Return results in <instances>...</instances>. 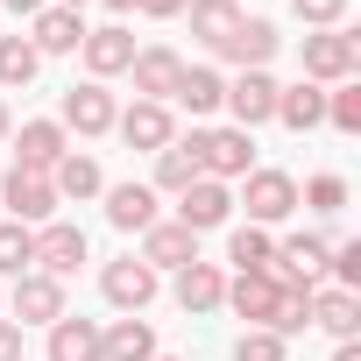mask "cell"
<instances>
[{
	"label": "cell",
	"instance_id": "1",
	"mask_svg": "<svg viewBox=\"0 0 361 361\" xmlns=\"http://www.w3.org/2000/svg\"><path fill=\"white\" fill-rule=\"evenodd\" d=\"M185 149H192L199 177H213V185H227V177H248V170H255V142H248V128H192Z\"/></svg>",
	"mask_w": 361,
	"mask_h": 361
},
{
	"label": "cell",
	"instance_id": "2",
	"mask_svg": "<svg viewBox=\"0 0 361 361\" xmlns=\"http://www.w3.org/2000/svg\"><path fill=\"white\" fill-rule=\"evenodd\" d=\"M354 64H361V43H354L347 29H319V36H305V78H312V85H347Z\"/></svg>",
	"mask_w": 361,
	"mask_h": 361
},
{
	"label": "cell",
	"instance_id": "3",
	"mask_svg": "<svg viewBox=\"0 0 361 361\" xmlns=\"http://www.w3.org/2000/svg\"><path fill=\"white\" fill-rule=\"evenodd\" d=\"M0 199H8V220H22V227H50L57 220V185L36 177V170H8Z\"/></svg>",
	"mask_w": 361,
	"mask_h": 361
},
{
	"label": "cell",
	"instance_id": "4",
	"mask_svg": "<svg viewBox=\"0 0 361 361\" xmlns=\"http://www.w3.org/2000/svg\"><path fill=\"white\" fill-rule=\"evenodd\" d=\"M92 248H85V227H71V220H50V227H36V269L43 276H78V262H85Z\"/></svg>",
	"mask_w": 361,
	"mask_h": 361
},
{
	"label": "cell",
	"instance_id": "5",
	"mask_svg": "<svg viewBox=\"0 0 361 361\" xmlns=\"http://www.w3.org/2000/svg\"><path fill=\"white\" fill-rule=\"evenodd\" d=\"M248 227H276V220H290L298 213V185L283 170H248Z\"/></svg>",
	"mask_w": 361,
	"mask_h": 361
},
{
	"label": "cell",
	"instance_id": "6",
	"mask_svg": "<svg viewBox=\"0 0 361 361\" xmlns=\"http://www.w3.org/2000/svg\"><path fill=\"white\" fill-rule=\"evenodd\" d=\"M15 326H57L64 319V283L57 276H43V269H29V276H15Z\"/></svg>",
	"mask_w": 361,
	"mask_h": 361
},
{
	"label": "cell",
	"instance_id": "7",
	"mask_svg": "<svg viewBox=\"0 0 361 361\" xmlns=\"http://www.w3.org/2000/svg\"><path fill=\"white\" fill-rule=\"evenodd\" d=\"M227 213H234V192H227V185H213V177H199V185L177 192V227H192V234L227 227Z\"/></svg>",
	"mask_w": 361,
	"mask_h": 361
},
{
	"label": "cell",
	"instance_id": "8",
	"mask_svg": "<svg viewBox=\"0 0 361 361\" xmlns=\"http://www.w3.org/2000/svg\"><path fill=\"white\" fill-rule=\"evenodd\" d=\"M220 106H227V114L255 135L262 121H276V78H269V71H241V78L227 85V99H220Z\"/></svg>",
	"mask_w": 361,
	"mask_h": 361
},
{
	"label": "cell",
	"instance_id": "9",
	"mask_svg": "<svg viewBox=\"0 0 361 361\" xmlns=\"http://www.w3.org/2000/svg\"><path fill=\"white\" fill-rule=\"evenodd\" d=\"M99 290H106V305L142 312V305L156 298V269H149L142 255H121V262H106V269H99Z\"/></svg>",
	"mask_w": 361,
	"mask_h": 361
},
{
	"label": "cell",
	"instance_id": "10",
	"mask_svg": "<svg viewBox=\"0 0 361 361\" xmlns=\"http://www.w3.org/2000/svg\"><path fill=\"white\" fill-rule=\"evenodd\" d=\"M220 305H234L248 326H269V319H276V305H283V283H276L269 269H241V276L227 283V298H220Z\"/></svg>",
	"mask_w": 361,
	"mask_h": 361
},
{
	"label": "cell",
	"instance_id": "11",
	"mask_svg": "<svg viewBox=\"0 0 361 361\" xmlns=\"http://www.w3.org/2000/svg\"><path fill=\"white\" fill-rule=\"evenodd\" d=\"M114 128H121V142H128V149H149V156L177 142V128H170V106H156V99H135L128 114H114Z\"/></svg>",
	"mask_w": 361,
	"mask_h": 361
},
{
	"label": "cell",
	"instance_id": "12",
	"mask_svg": "<svg viewBox=\"0 0 361 361\" xmlns=\"http://www.w3.org/2000/svg\"><path fill=\"white\" fill-rule=\"evenodd\" d=\"M78 50H85V71H92V85L135 64V36H128L121 22H106V29H85V43H78Z\"/></svg>",
	"mask_w": 361,
	"mask_h": 361
},
{
	"label": "cell",
	"instance_id": "13",
	"mask_svg": "<svg viewBox=\"0 0 361 361\" xmlns=\"http://www.w3.org/2000/svg\"><path fill=\"white\" fill-rule=\"evenodd\" d=\"M142 262H149V269H185V262H199V234L177 227V220H156V227L142 234Z\"/></svg>",
	"mask_w": 361,
	"mask_h": 361
},
{
	"label": "cell",
	"instance_id": "14",
	"mask_svg": "<svg viewBox=\"0 0 361 361\" xmlns=\"http://www.w3.org/2000/svg\"><path fill=\"white\" fill-rule=\"evenodd\" d=\"M57 163H64V128H57V121H29V128L15 135V170L50 177Z\"/></svg>",
	"mask_w": 361,
	"mask_h": 361
},
{
	"label": "cell",
	"instance_id": "15",
	"mask_svg": "<svg viewBox=\"0 0 361 361\" xmlns=\"http://www.w3.org/2000/svg\"><path fill=\"white\" fill-rule=\"evenodd\" d=\"M128 71H135V99H156V106H163V99L177 92V71H185V57H177V50H135Z\"/></svg>",
	"mask_w": 361,
	"mask_h": 361
},
{
	"label": "cell",
	"instance_id": "16",
	"mask_svg": "<svg viewBox=\"0 0 361 361\" xmlns=\"http://www.w3.org/2000/svg\"><path fill=\"white\" fill-rule=\"evenodd\" d=\"M64 128H78V135H106V128H114V92L92 85V78L71 85V92H64Z\"/></svg>",
	"mask_w": 361,
	"mask_h": 361
},
{
	"label": "cell",
	"instance_id": "17",
	"mask_svg": "<svg viewBox=\"0 0 361 361\" xmlns=\"http://www.w3.org/2000/svg\"><path fill=\"white\" fill-rule=\"evenodd\" d=\"M99 354H106V361H156V326H149L142 312H128V319H114V326L99 333Z\"/></svg>",
	"mask_w": 361,
	"mask_h": 361
},
{
	"label": "cell",
	"instance_id": "18",
	"mask_svg": "<svg viewBox=\"0 0 361 361\" xmlns=\"http://www.w3.org/2000/svg\"><path fill=\"white\" fill-rule=\"evenodd\" d=\"M220 298H227L220 262H185V269H177V305H185L192 319H199V312H220Z\"/></svg>",
	"mask_w": 361,
	"mask_h": 361
},
{
	"label": "cell",
	"instance_id": "19",
	"mask_svg": "<svg viewBox=\"0 0 361 361\" xmlns=\"http://www.w3.org/2000/svg\"><path fill=\"white\" fill-rule=\"evenodd\" d=\"M213 57H227V64H241V71H262V64L276 57V29H269V22H248V15H241V29H234V36H227V43H220Z\"/></svg>",
	"mask_w": 361,
	"mask_h": 361
},
{
	"label": "cell",
	"instance_id": "20",
	"mask_svg": "<svg viewBox=\"0 0 361 361\" xmlns=\"http://www.w3.org/2000/svg\"><path fill=\"white\" fill-rule=\"evenodd\" d=\"M106 220H114L121 234H149V227H156V192H149V185H114V192H106Z\"/></svg>",
	"mask_w": 361,
	"mask_h": 361
},
{
	"label": "cell",
	"instance_id": "21",
	"mask_svg": "<svg viewBox=\"0 0 361 361\" xmlns=\"http://www.w3.org/2000/svg\"><path fill=\"white\" fill-rule=\"evenodd\" d=\"M185 114H220V99H227V78L213 71V64H192V71H177V92H170Z\"/></svg>",
	"mask_w": 361,
	"mask_h": 361
},
{
	"label": "cell",
	"instance_id": "22",
	"mask_svg": "<svg viewBox=\"0 0 361 361\" xmlns=\"http://www.w3.org/2000/svg\"><path fill=\"white\" fill-rule=\"evenodd\" d=\"M29 43H36V57H64V50H78V43H85V22H78L71 8H43Z\"/></svg>",
	"mask_w": 361,
	"mask_h": 361
},
{
	"label": "cell",
	"instance_id": "23",
	"mask_svg": "<svg viewBox=\"0 0 361 361\" xmlns=\"http://www.w3.org/2000/svg\"><path fill=\"white\" fill-rule=\"evenodd\" d=\"M276 121H283V128H298V135H305V128H319V121H326V92H319L312 78L276 85Z\"/></svg>",
	"mask_w": 361,
	"mask_h": 361
},
{
	"label": "cell",
	"instance_id": "24",
	"mask_svg": "<svg viewBox=\"0 0 361 361\" xmlns=\"http://www.w3.org/2000/svg\"><path fill=\"white\" fill-rule=\"evenodd\" d=\"M312 326H326L333 340H354L361 333V298L354 290H312Z\"/></svg>",
	"mask_w": 361,
	"mask_h": 361
},
{
	"label": "cell",
	"instance_id": "25",
	"mask_svg": "<svg viewBox=\"0 0 361 361\" xmlns=\"http://www.w3.org/2000/svg\"><path fill=\"white\" fill-rule=\"evenodd\" d=\"M50 361H106V354H99V326L64 312V319L50 326Z\"/></svg>",
	"mask_w": 361,
	"mask_h": 361
},
{
	"label": "cell",
	"instance_id": "26",
	"mask_svg": "<svg viewBox=\"0 0 361 361\" xmlns=\"http://www.w3.org/2000/svg\"><path fill=\"white\" fill-rule=\"evenodd\" d=\"M185 8H192V36H199L206 50H220V43L241 29V8H234V0H185Z\"/></svg>",
	"mask_w": 361,
	"mask_h": 361
},
{
	"label": "cell",
	"instance_id": "27",
	"mask_svg": "<svg viewBox=\"0 0 361 361\" xmlns=\"http://www.w3.org/2000/svg\"><path fill=\"white\" fill-rule=\"evenodd\" d=\"M50 185H57V199H99V192H106V177H99L92 156H71V149H64V163L50 170Z\"/></svg>",
	"mask_w": 361,
	"mask_h": 361
},
{
	"label": "cell",
	"instance_id": "28",
	"mask_svg": "<svg viewBox=\"0 0 361 361\" xmlns=\"http://www.w3.org/2000/svg\"><path fill=\"white\" fill-rule=\"evenodd\" d=\"M36 269V227L0 220V276H29Z\"/></svg>",
	"mask_w": 361,
	"mask_h": 361
},
{
	"label": "cell",
	"instance_id": "29",
	"mask_svg": "<svg viewBox=\"0 0 361 361\" xmlns=\"http://www.w3.org/2000/svg\"><path fill=\"white\" fill-rule=\"evenodd\" d=\"M227 262H234V269H269V262H276L269 227H234V234H227Z\"/></svg>",
	"mask_w": 361,
	"mask_h": 361
},
{
	"label": "cell",
	"instance_id": "30",
	"mask_svg": "<svg viewBox=\"0 0 361 361\" xmlns=\"http://www.w3.org/2000/svg\"><path fill=\"white\" fill-rule=\"evenodd\" d=\"M36 64H43V57H36L29 36H0V85H8V92H22V85L36 78Z\"/></svg>",
	"mask_w": 361,
	"mask_h": 361
},
{
	"label": "cell",
	"instance_id": "31",
	"mask_svg": "<svg viewBox=\"0 0 361 361\" xmlns=\"http://www.w3.org/2000/svg\"><path fill=\"white\" fill-rule=\"evenodd\" d=\"M185 185H199V163H192V149H185V142L156 149V192H185Z\"/></svg>",
	"mask_w": 361,
	"mask_h": 361
},
{
	"label": "cell",
	"instance_id": "32",
	"mask_svg": "<svg viewBox=\"0 0 361 361\" xmlns=\"http://www.w3.org/2000/svg\"><path fill=\"white\" fill-rule=\"evenodd\" d=\"M326 121L340 128V135H361V85L347 78L340 92H326Z\"/></svg>",
	"mask_w": 361,
	"mask_h": 361
},
{
	"label": "cell",
	"instance_id": "33",
	"mask_svg": "<svg viewBox=\"0 0 361 361\" xmlns=\"http://www.w3.org/2000/svg\"><path fill=\"white\" fill-rule=\"evenodd\" d=\"M234 361H283V333H269V326H248V333L234 340Z\"/></svg>",
	"mask_w": 361,
	"mask_h": 361
},
{
	"label": "cell",
	"instance_id": "34",
	"mask_svg": "<svg viewBox=\"0 0 361 361\" xmlns=\"http://www.w3.org/2000/svg\"><path fill=\"white\" fill-rule=\"evenodd\" d=\"M326 269H333V290H354V283H361V241L326 248Z\"/></svg>",
	"mask_w": 361,
	"mask_h": 361
},
{
	"label": "cell",
	"instance_id": "35",
	"mask_svg": "<svg viewBox=\"0 0 361 361\" xmlns=\"http://www.w3.org/2000/svg\"><path fill=\"white\" fill-rule=\"evenodd\" d=\"M305 206H312V213H340V206H347V185H340V177H312V185H305Z\"/></svg>",
	"mask_w": 361,
	"mask_h": 361
},
{
	"label": "cell",
	"instance_id": "36",
	"mask_svg": "<svg viewBox=\"0 0 361 361\" xmlns=\"http://www.w3.org/2000/svg\"><path fill=\"white\" fill-rule=\"evenodd\" d=\"M290 8H298V22H312V29H340L347 0H290Z\"/></svg>",
	"mask_w": 361,
	"mask_h": 361
},
{
	"label": "cell",
	"instance_id": "37",
	"mask_svg": "<svg viewBox=\"0 0 361 361\" xmlns=\"http://www.w3.org/2000/svg\"><path fill=\"white\" fill-rule=\"evenodd\" d=\"M0 361H22V326L0 319Z\"/></svg>",
	"mask_w": 361,
	"mask_h": 361
},
{
	"label": "cell",
	"instance_id": "38",
	"mask_svg": "<svg viewBox=\"0 0 361 361\" xmlns=\"http://www.w3.org/2000/svg\"><path fill=\"white\" fill-rule=\"evenodd\" d=\"M135 8H142V15H156V22H163V15H185V0H135Z\"/></svg>",
	"mask_w": 361,
	"mask_h": 361
},
{
	"label": "cell",
	"instance_id": "39",
	"mask_svg": "<svg viewBox=\"0 0 361 361\" xmlns=\"http://www.w3.org/2000/svg\"><path fill=\"white\" fill-rule=\"evenodd\" d=\"M8 8H15V15H43V8H50V0H8Z\"/></svg>",
	"mask_w": 361,
	"mask_h": 361
},
{
	"label": "cell",
	"instance_id": "40",
	"mask_svg": "<svg viewBox=\"0 0 361 361\" xmlns=\"http://www.w3.org/2000/svg\"><path fill=\"white\" fill-rule=\"evenodd\" d=\"M333 361H361V347H354V340H340V347H333Z\"/></svg>",
	"mask_w": 361,
	"mask_h": 361
},
{
	"label": "cell",
	"instance_id": "41",
	"mask_svg": "<svg viewBox=\"0 0 361 361\" xmlns=\"http://www.w3.org/2000/svg\"><path fill=\"white\" fill-rule=\"evenodd\" d=\"M106 8H114V15H135V0H106Z\"/></svg>",
	"mask_w": 361,
	"mask_h": 361
},
{
	"label": "cell",
	"instance_id": "42",
	"mask_svg": "<svg viewBox=\"0 0 361 361\" xmlns=\"http://www.w3.org/2000/svg\"><path fill=\"white\" fill-rule=\"evenodd\" d=\"M0 142H8V99H0Z\"/></svg>",
	"mask_w": 361,
	"mask_h": 361
},
{
	"label": "cell",
	"instance_id": "43",
	"mask_svg": "<svg viewBox=\"0 0 361 361\" xmlns=\"http://www.w3.org/2000/svg\"><path fill=\"white\" fill-rule=\"evenodd\" d=\"M50 8H71V15H78V8H85V0H50Z\"/></svg>",
	"mask_w": 361,
	"mask_h": 361
},
{
	"label": "cell",
	"instance_id": "44",
	"mask_svg": "<svg viewBox=\"0 0 361 361\" xmlns=\"http://www.w3.org/2000/svg\"><path fill=\"white\" fill-rule=\"evenodd\" d=\"M156 361H177V354H156Z\"/></svg>",
	"mask_w": 361,
	"mask_h": 361
}]
</instances>
